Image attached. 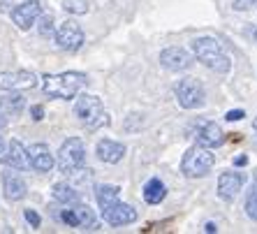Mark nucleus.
I'll use <instances>...</instances> for the list:
<instances>
[{"mask_svg":"<svg viewBox=\"0 0 257 234\" xmlns=\"http://www.w3.org/2000/svg\"><path fill=\"white\" fill-rule=\"evenodd\" d=\"M88 84V77L84 72H58V74H44L42 77V90L44 95L54 100H72L79 90Z\"/></svg>","mask_w":257,"mask_h":234,"instance_id":"1","label":"nucleus"},{"mask_svg":"<svg viewBox=\"0 0 257 234\" xmlns=\"http://www.w3.org/2000/svg\"><path fill=\"white\" fill-rule=\"evenodd\" d=\"M192 56L204 67H209V70H213L218 74H225L232 70V60H229L227 51L222 49V44L215 37H197V40H192Z\"/></svg>","mask_w":257,"mask_h":234,"instance_id":"2","label":"nucleus"},{"mask_svg":"<svg viewBox=\"0 0 257 234\" xmlns=\"http://www.w3.org/2000/svg\"><path fill=\"white\" fill-rule=\"evenodd\" d=\"M74 116L84 123L88 130H100L102 126H109V114L102 107V100L97 95H81L74 104Z\"/></svg>","mask_w":257,"mask_h":234,"instance_id":"3","label":"nucleus"},{"mask_svg":"<svg viewBox=\"0 0 257 234\" xmlns=\"http://www.w3.org/2000/svg\"><path fill=\"white\" fill-rule=\"evenodd\" d=\"M215 165V156L211 153V149L202 144H195L192 149L186 151V156L181 160V172L188 176V179H202L213 169Z\"/></svg>","mask_w":257,"mask_h":234,"instance_id":"4","label":"nucleus"},{"mask_svg":"<svg viewBox=\"0 0 257 234\" xmlns=\"http://www.w3.org/2000/svg\"><path fill=\"white\" fill-rule=\"evenodd\" d=\"M84 160H86V144L79 137H70L60 146L56 165L65 176H74L79 169L84 167Z\"/></svg>","mask_w":257,"mask_h":234,"instance_id":"5","label":"nucleus"},{"mask_svg":"<svg viewBox=\"0 0 257 234\" xmlns=\"http://www.w3.org/2000/svg\"><path fill=\"white\" fill-rule=\"evenodd\" d=\"M174 95L183 109H199L206 102V90H204L202 81H197L195 77L179 79L174 84Z\"/></svg>","mask_w":257,"mask_h":234,"instance_id":"6","label":"nucleus"},{"mask_svg":"<svg viewBox=\"0 0 257 234\" xmlns=\"http://www.w3.org/2000/svg\"><path fill=\"white\" fill-rule=\"evenodd\" d=\"M60 220L74 229H97V220L93 216V211L86 204H77V202H74V206L67 204V209L60 211Z\"/></svg>","mask_w":257,"mask_h":234,"instance_id":"7","label":"nucleus"},{"mask_svg":"<svg viewBox=\"0 0 257 234\" xmlns=\"http://www.w3.org/2000/svg\"><path fill=\"white\" fill-rule=\"evenodd\" d=\"M54 37L63 51H79L86 42L84 30H81V26H79L77 21H65V24H60V28L56 30Z\"/></svg>","mask_w":257,"mask_h":234,"instance_id":"8","label":"nucleus"},{"mask_svg":"<svg viewBox=\"0 0 257 234\" xmlns=\"http://www.w3.org/2000/svg\"><path fill=\"white\" fill-rule=\"evenodd\" d=\"M192 58H195V56H192L188 49L169 47L160 54V65L165 67V70H169V72H183V70L192 67V63H195Z\"/></svg>","mask_w":257,"mask_h":234,"instance_id":"9","label":"nucleus"},{"mask_svg":"<svg viewBox=\"0 0 257 234\" xmlns=\"http://www.w3.org/2000/svg\"><path fill=\"white\" fill-rule=\"evenodd\" d=\"M102 218L111 227H123V225H132V222L137 220V211H135V206L123 204L120 199H116L114 204L102 209Z\"/></svg>","mask_w":257,"mask_h":234,"instance_id":"10","label":"nucleus"},{"mask_svg":"<svg viewBox=\"0 0 257 234\" xmlns=\"http://www.w3.org/2000/svg\"><path fill=\"white\" fill-rule=\"evenodd\" d=\"M40 14H42V5H40V0H26V3H21V5H17L12 10V21L21 30H28L30 26L37 24Z\"/></svg>","mask_w":257,"mask_h":234,"instance_id":"11","label":"nucleus"},{"mask_svg":"<svg viewBox=\"0 0 257 234\" xmlns=\"http://www.w3.org/2000/svg\"><path fill=\"white\" fill-rule=\"evenodd\" d=\"M37 86V77L28 70L0 72V88L3 90H28Z\"/></svg>","mask_w":257,"mask_h":234,"instance_id":"12","label":"nucleus"},{"mask_svg":"<svg viewBox=\"0 0 257 234\" xmlns=\"http://www.w3.org/2000/svg\"><path fill=\"white\" fill-rule=\"evenodd\" d=\"M26 153H28L30 167L35 169V172L47 174V172L54 169V156H51V151H49L47 144H30L26 149Z\"/></svg>","mask_w":257,"mask_h":234,"instance_id":"13","label":"nucleus"},{"mask_svg":"<svg viewBox=\"0 0 257 234\" xmlns=\"http://www.w3.org/2000/svg\"><path fill=\"white\" fill-rule=\"evenodd\" d=\"M243 174L239 172H222L218 176V195L225 202H234V197L239 195V190L243 188Z\"/></svg>","mask_w":257,"mask_h":234,"instance_id":"14","label":"nucleus"},{"mask_svg":"<svg viewBox=\"0 0 257 234\" xmlns=\"http://www.w3.org/2000/svg\"><path fill=\"white\" fill-rule=\"evenodd\" d=\"M0 160L5 162L7 167H12V169H26V167H30L28 153H26V146L21 144L19 139H12V142L7 144V149L3 151Z\"/></svg>","mask_w":257,"mask_h":234,"instance_id":"15","label":"nucleus"},{"mask_svg":"<svg viewBox=\"0 0 257 234\" xmlns=\"http://www.w3.org/2000/svg\"><path fill=\"white\" fill-rule=\"evenodd\" d=\"M97 158L102 162H107V165H116V162L123 160L125 156V146L120 144V142H114V139H100L97 142V149H95Z\"/></svg>","mask_w":257,"mask_h":234,"instance_id":"16","label":"nucleus"},{"mask_svg":"<svg viewBox=\"0 0 257 234\" xmlns=\"http://www.w3.org/2000/svg\"><path fill=\"white\" fill-rule=\"evenodd\" d=\"M3 190H5V197L10 199V202H19V199L26 197L28 186H26V181L19 174H14V172H5V174H3Z\"/></svg>","mask_w":257,"mask_h":234,"instance_id":"17","label":"nucleus"},{"mask_svg":"<svg viewBox=\"0 0 257 234\" xmlns=\"http://www.w3.org/2000/svg\"><path fill=\"white\" fill-rule=\"evenodd\" d=\"M197 144L206 146V149H215V146H222L225 144V132L218 123H204L202 130L197 132Z\"/></svg>","mask_w":257,"mask_h":234,"instance_id":"18","label":"nucleus"},{"mask_svg":"<svg viewBox=\"0 0 257 234\" xmlns=\"http://www.w3.org/2000/svg\"><path fill=\"white\" fill-rule=\"evenodd\" d=\"M26 107V100L19 90H12V95L0 97V116H17Z\"/></svg>","mask_w":257,"mask_h":234,"instance_id":"19","label":"nucleus"},{"mask_svg":"<svg viewBox=\"0 0 257 234\" xmlns=\"http://www.w3.org/2000/svg\"><path fill=\"white\" fill-rule=\"evenodd\" d=\"M167 197V188L160 179H151L146 186H144V199L149 204H160L162 199Z\"/></svg>","mask_w":257,"mask_h":234,"instance_id":"20","label":"nucleus"},{"mask_svg":"<svg viewBox=\"0 0 257 234\" xmlns=\"http://www.w3.org/2000/svg\"><path fill=\"white\" fill-rule=\"evenodd\" d=\"M118 192H120V188L118 186H111V183L95 186V199H97V206H100V211L107 209L109 204H114L116 199H118Z\"/></svg>","mask_w":257,"mask_h":234,"instance_id":"21","label":"nucleus"},{"mask_svg":"<svg viewBox=\"0 0 257 234\" xmlns=\"http://www.w3.org/2000/svg\"><path fill=\"white\" fill-rule=\"evenodd\" d=\"M51 195H54V199L60 202V204H74V202H79V192L70 183H56Z\"/></svg>","mask_w":257,"mask_h":234,"instance_id":"22","label":"nucleus"},{"mask_svg":"<svg viewBox=\"0 0 257 234\" xmlns=\"http://www.w3.org/2000/svg\"><path fill=\"white\" fill-rule=\"evenodd\" d=\"M63 10L70 14H86L90 10V0H63Z\"/></svg>","mask_w":257,"mask_h":234,"instance_id":"23","label":"nucleus"},{"mask_svg":"<svg viewBox=\"0 0 257 234\" xmlns=\"http://www.w3.org/2000/svg\"><path fill=\"white\" fill-rule=\"evenodd\" d=\"M245 213H248L252 220H257V183H252V188L248 190V195H245Z\"/></svg>","mask_w":257,"mask_h":234,"instance_id":"24","label":"nucleus"},{"mask_svg":"<svg viewBox=\"0 0 257 234\" xmlns=\"http://www.w3.org/2000/svg\"><path fill=\"white\" fill-rule=\"evenodd\" d=\"M40 35L42 37H54L56 35V26H54V17L51 14H40Z\"/></svg>","mask_w":257,"mask_h":234,"instance_id":"25","label":"nucleus"},{"mask_svg":"<svg viewBox=\"0 0 257 234\" xmlns=\"http://www.w3.org/2000/svg\"><path fill=\"white\" fill-rule=\"evenodd\" d=\"M24 216H26V220H28V225H30V227H40V222H42V220H40V213H37V211H33V209H26V213H24Z\"/></svg>","mask_w":257,"mask_h":234,"instance_id":"26","label":"nucleus"},{"mask_svg":"<svg viewBox=\"0 0 257 234\" xmlns=\"http://www.w3.org/2000/svg\"><path fill=\"white\" fill-rule=\"evenodd\" d=\"M252 5H257V0H234V10H239V12L250 10Z\"/></svg>","mask_w":257,"mask_h":234,"instance_id":"27","label":"nucleus"},{"mask_svg":"<svg viewBox=\"0 0 257 234\" xmlns=\"http://www.w3.org/2000/svg\"><path fill=\"white\" fill-rule=\"evenodd\" d=\"M243 116H245L243 109H232V111H227V116H225V119H227V121H241Z\"/></svg>","mask_w":257,"mask_h":234,"instance_id":"28","label":"nucleus"},{"mask_svg":"<svg viewBox=\"0 0 257 234\" xmlns=\"http://www.w3.org/2000/svg\"><path fill=\"white\" fill-rule=\"evenodd\" d=\"M30 114H33V119H35V121H42V116H44L42 104H35V107L30 109Z\"/></svg>","mask_w":257,"mask_h":234,"instance_id":"29","label":"nucleus"},{"mask_svg":"<svg viewBox=\"0 0 257 234\" xmlns=\"http://www.w3.org/2000/svg\"><path fill=\"white\" fill-rule=\"evenodd\" d=\"M204 232H209V234L218 232V227H215V222H206V225H204Z\"/></svg>","mask_w":257,"mask_h":234,"instance_id":"30","label":"nucleus"},{"mask_svg":"<svg viewBox=\"0 0 257 234\" xmlns=\"http://www.w3.org/2000/svg\"><path fill=\"white\" fill-rule=\"evenodd\" d=\"M245 162H248V158H245V156H239L236 160H234V165H239V167H241V165H245Z\"/></svg>","mask_w":257,"mask_h":234,"instance_id":"31","label":"nucleus"},{"mask_svg":"<svg viewBox=\"0 0 257 234\" xmlns=\"http://www.w3.org/2000/svg\"><path fill=\"white\" fill-rule=\"evenodd\" d=\"M3 151H5V142H3V137H0V156H3Z\"/></svg>","mask_w":257,"mask_h":234,"instance_id":"32","label":"nucleus"},{"mask_svg":"<svg viewBox=\"0 0 257 234\" xmlns=\"http://www.w3.org/2000/svg\"><path fill=\"white\" fill-rule=\"evenodd\" d=\"M250 35H252V40L257 42V28H252V30H250Z\"/></svg>","mask_w":257,"mask_h":234,"instance_id":"33","label":"nucleus"},{"mask_svg":"<svg viewBox=\"0 0 257 234\" xmlns=\"http://www.w3.org/2000/svg\"><path fill=\"white\" fill-rule=\"evenodd\" d=\"M252 130H255V137H257V116H255V121H252Z\"/></svg>","mask_w":257,"mask_h":234,"instance_id":"34","label":"nucleus"},{"mask_svg":"<svg viewBox=\"0 0 257 234\" xmlns=\"http://www.w3.org/2000/svg\"><path fill=\"white\" fill-rule=\"evenodd\" d=\"M255 183H257V174H255Z\"/></svg>","mask_w":257,"mask_h":234,"instance_id":"35","label":"nucleus"}]
</instances>
